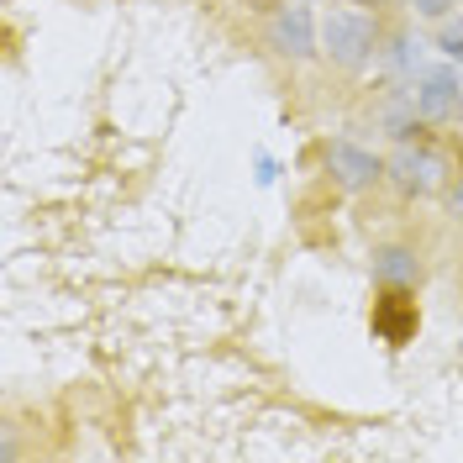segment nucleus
Wrapping results in <instances>:
<instances>
[{
    "instance_id": "423d86ee",
    "label": "nucleus",
    "mask_w": 463,
    "mask_h": 463,
    "mask_svg": "<svg viewBox=\"0 0 463 463\" xmlns=\"http://www.w3.org/2000/svg\"><path fill=\"white\" fill-rule=\"evenodd\" d=\"M432 48L442 58H453V63H463V5L453 11V16L432 22Z\"/></svg>"
},
{
    "instance_id": "6e6552de",
    "label": "nucleus",
    "mask_w": 463,
    "mask_h": 463,
    "mask_svg": "<svg viewBox=\"0 0 463 463\" xmlns=\"http://www.w3.org/2000/svg\"><path fill=\"white\" fill-rule=\"evenodd\" d=\"M369 5H395V0H369Z\"/></svg>"
},
{
    "instance_id": "f03ea898",
    "label": "nucleus",
    "mask_w": 463,
    "mask_h": 463,
    "mask_svg": "<svg viewBox=\"0 0 463 463\" xmlns=\"http://www.w3.org/2000/svg\"><path fill=\"white\" fill-rule=\"evenodd\" d=\"M401 106L411 127H453L463 121V63L453 58H421L401 80Z\"/></svg>"
},
{
    "instance_id": "7ed1b4c3",
    "label": "nucleus",
    "mask_w": 463,
    "mask_h": 463,
    "mask_svg": "<svg viewBox=\"0 0 463 463\" xmlns=\"http://www.w3.org/2000/svg\"><path fill=\"white\" fill-rule=\"evenodd\" d=\"M384 174L395 179V190L405 195H421V201H432V195H448L453 190V158H448V147H437L427 132H416V137H401V143L390 147V158H384Z\"/></svg>"
},
{
    "instance_id": "f257e3e1",
    "label": "nucleus",
    "mask_w": 463,
    "mask_h": 463,
    "mask_svg": "<svg viewBox=\"0 0 463 463\" xmlns=\"http://www.w3.org/2000/svg\"><path fill=\"white\" fill-rule=\"evenodd\" d=\"M390 32H384V5L369 0H332L321 11V58L337 74H364L384 53Z\"/></svg>"
},
{
    "instance_id": "0eeeda50",
    "label": "nucleus",
    "mask_w": 463,
    "mask_h": 463,
    "mask_svg": "<svg viewBox=\"0 0 463 463\" xmlns=\"http://www.w3.org/2000/svg\"><path fill=\"white\" fill-rule=\"evenodd\" d=\"M463 0H405V11L416 16V22H442V16H453Z\"/></svg>"
},
{
    "instance_id": "39448f33",
    "label": "nucleus",
    "mask_w": 463,
    "mask_h": 463,
    "mask_svg": "<svg viewBox=\"0 0 463 463\" xmlns=\"http://www.w3.org/2000/svg\"><path fill=\"white\" fill-rule=\"evenodd\" d=\"M326 158H332V169L343 174L347 190H364L369 179L384 174V164H379L374 153H364V147H353V143H332V147H326Z\"/></svg>"
},
{
    "instance_id": "20e7f679",
    "label": "nucleus",
    "mask_w": 463,
    "mask_h": 463,
    "mask_svg": "<svg viewBox=\"0 0 463 463\" xmlns=\"http://www.w3.org/2000/svg\"><path fill=\"white\" fill-rule=\"evenodd\" d=\"M317 0H279L263 16V43L289 63H306L321 53V11H311Z\"/></svg>"
}]
</instances>
